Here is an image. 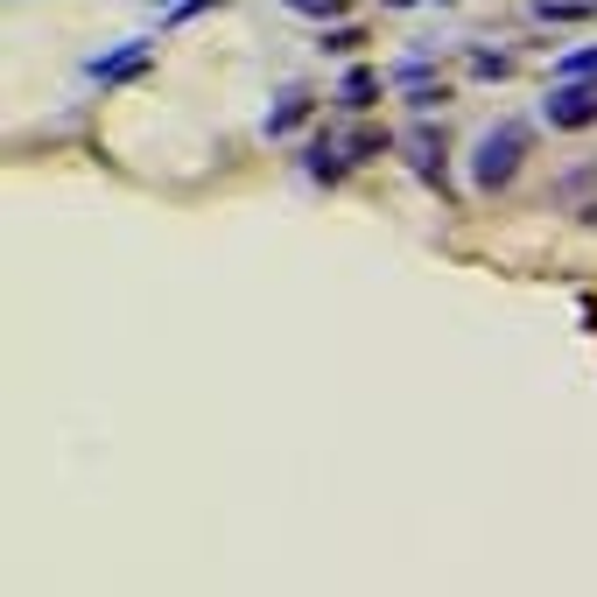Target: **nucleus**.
Listing matches in <instances>:
<instances>
[{"instance_id":"9d476101","label":"nucleus","mask_w":597,"mask_h":597,"mask_svg":"<svg viewBox=\"0 0 597 597\" xmlns=\"http://www.w3.org/2000/svg\"><path fill=\"white\" fill-rule=\"evenodd\" d=\"M288 8H296V14H338L344 0H288Z\"/></svg>"},{"instance_id":"f03ea898","label":"nucleus","mask_w":597,"mask_h":597,"mask_svg":"<svg viewBox=\"0 0 597 597\" xmlns=\"http://www.w3.org/2000/svg\"><path fill=\"white\" fill-rule=\"evenodd\" d=\"M542 113H548V127H590L597 120V85H563Z\"/></svg>"},{"instance_id":"6e6552de","label":"nucleus","mask_w":597,"mask_h":597,"mask_svg":"<svg viewBox=\"0 0 597 597\" xmlns=\"http://www.w3.org/2000/svg\"><path fill=\"white\" fill-rule=\"evenodd\" d=\"M471 71H478V78H507V71H513V56H492V50H478V56H471Z\"/></svg>"},{"instance_id":"f257e3e1","label":"nucleus","mask_w":597,"mask_h":597,"mask_svg":"<svg viewBox=\"0 0 597 597\" xmlns=\"http://www.w3.org/2000/svg\"><path fill=\"white\" fill-rule=\"evenodd\" d=\"M520 148H527V127H520V120L492 127L486 141H478V162H471L478 190H507V183H513V169H520Z\"/></svg>"},{"instance_id":"39448f33","label":"nucleus","mask_w":597,"mask_h":597,"mask_svg":"<svg viewBox=\"0 0 597 597\" xmlns=\"http://www.w3.org/2000/svg\"><path fill=\"white\" fill-rule=\"evenodd\" d=\"M338 99L352 106V113H365V106L380 99V78H373V71H352V78H344V92H338Z\"/></svg>"},{"instance_id":"423d86ee","label":"nucleus","mask_w":597,"mask_h":597,"mask_svg":"<svg viewBox=\"0 0 597 597\" xmlns=\"http://www.w3.org/2000/svg\"><path fill=\"white\" fill-rule=\"evenodd\" d=\"M534 14L542 22H584V14H597V0H534Z\"/></svg>"},{"instance_id":"1a4fd4ad","label":"nucleus","mask_w":597,"mask_h":597,"mask_svg":"<svg viewBox=\"0 0 597 597\" xmlns=\"http://www.w3.org/2000/svg\"><path fill=\"white\" fill-rule=\"evenodd\" d=\"M584 71H597V50H584V56H563V78H584Z\"/></svg>"},{"instance_id":"20e7f679","label":"nucleus","mask_w":597,"mask_h":597,"mask_svg":"<svg viewBox=\"0 0 597 597\" xmlns=\"http://www.w3.org/2000/svg\"><path fill=\"white\" fill-rule=\"evenodd\" d=\"M302 120H310V99H302V92H288V99L267 113V134H296Z\"/></svg>"},{"instance_id":"0eeeda50","label":"nucleus","mask_w":597,"mask_h":597,"mask_svg":"<svg viewBox=\"0 0 597 597\" xmlns=\"http://www.w3.org/2000/svg\"><path fill=\"white\" fill-rule=\"evenodd\" d=\"M310 177H323V183H331V177H344V162H338V148H310Z\"/></svg>"},{"instance_id":"7ed1b4c3","label":"nucleus","mask_w":597,"mask_h":597,"mask_svg":"<svg viewBox=\"0 0 597 597\" xmlns=\"http://www.w3.org/2000/svg\"><path fill=\"white\" fill-rule=\"evenodd\" d=\"M141 64H148V43H134V50H120V56H106V64H92V78H99V85H120V78H134Z\"/></svg>"}]
</instances>
